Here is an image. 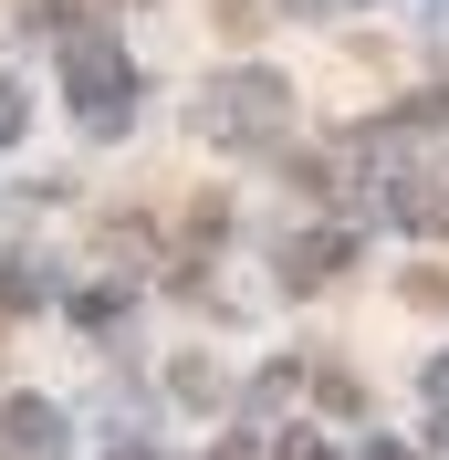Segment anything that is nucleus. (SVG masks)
Returning <instances> with one entry per match:
<instances>
[{
  "label": "nucleus",
  "instance_id": "6",
  "mask_svg": "<svg viewBox=\"0 0 449 460\" xmlns=\"http://www.w3.org/2000/svg\"><path fill=\"white\" fill-rule=\"evenodd\" d=\"M209 460H251V450H241V439H230V450H209Z\"/></svg>",
  "mask_w": 449,
  "mask_h": 460
},
{
  "label": "nucleus",
  "instance_id": "4",
  "mask_svg": "<svg viewBox=\"0 0 449 460\" xmlns=\"http://www.w3.org/2000/svg\"><path fill=\"white\" fill-rule=\"evenodd\" d=\"M11 137H22V94L0 84V146H11Z\"/></svg>",
  "mask_w": 449,
  "mask_h": 460
},
{
  "label": "nucleus",
  "instance_id": "5",
  "mask_svg": "<svg viewBox=\"0 0 449 460\" xmlns=\"http://www.w3.org/2000/svg\"><path fill=\"white\" fill-rule=\"evenodd\" d=\"M282 460H335V450H324V439H293V450H282Z\"/></svg>",
  "mask_w": 449,
  "mask_h": 460
},
{
  "label": "nucleus",
  "instance_id": "2",
  "mask_svg": "<svg viewBox=\"0 0 449 460\" xmlns=\"http://www.w3.org/2000/svg\"><path fill=\"white\" fill-rule=\"evenodd\" d=\"M0 439H11V460H63V408L53 398H11L0 408Z\"/></svg>",
  "mask_w": 449,
  "mask_h": 460
},
{
  "label": "nucleus",
  "instance_id": "1",
  "mask_svg": "<svg viewBox=\"0 0 449 460\" xmlns=\"http://www.w3.org/2000/svg\"><path fill=\"white\" fill-rule=\"evenodd\" d=\"M63 84H74V105H84V126H115L126 94H136V74H126V53H115L105 31H74V42H63Z\"/></svg>",
  "mask_w": 449,
  "mask_h": 460
},
{
  "label": "nucleus",
  "instance_id": "7",
  "mask_svg": "<svg viewBox=\"0 0 449 460\" xmlns=\"http://www.w3.org/2000/svg\"><path fill=\"white\" fill-rule=\"evenodd\" d=\"M115 460H146V450H115Z\"/></svg>",
  "mask_w": 449,
  "mask_h": 460
},
{
  "label": "nucleus",
  "instance_id": "3",
  "mask_svg": "<svg viewBox=\"0 0 449 460\" xmlns=\"http://www.w3.org/2000/svg\"><path fill=\"white\" fill-rule=\"evenodd\" d=\"M272 105H282L272 74H241V84H220V126H241V137H261V126H272Z\"/></svg>",
  "mask_w": 449,
  "mask_h": 460
}]
</instances>
